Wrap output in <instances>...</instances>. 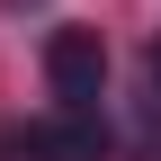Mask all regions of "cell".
I'll use <instances>...</instances> for the list:
<instances>
[{"label": "cell", "mask_w": 161, "mask_h": 161, "mask_svg": "<svg viewBox=\"0 0 161 161\" xmlns=\"http://www.w3.org/2000/svg\"><path fill=\"white\" fill-rule=\"evenodd\" d=\"M143 72H152V98H161V45H152V63H143Z\"/></svg>", "instance_id": "3"}, {"label": "cell", "mask_w": 161, "mask_h": 161, "mask_svg": "<svg viewBox=\"0 0 161 161\" xmlns=\"http://www.w3.org/2000/svg\"><path fill=\"white\" fill-rule=\"evenodd\" d=\"M45 80L63 108H98V90H108V45H98V27H54L45 36Z\"/></svg>", "instance_id": "1"}, {"label": "cell", "mask_w": 161, "mask_h": 161, "mask_svg": "<svg viewBox=\"0 0 161 161\" xmlns=\"http://www.w3.org/2000/svg\"><path fill=\"white\" fill-rule=\"evenodd\" d=\"M18 152H27V161H98V152H108V134H98L90 108H63V116H45V125L18 134Z\"/></svg>", "instance_id": "2"}]
</instances>
